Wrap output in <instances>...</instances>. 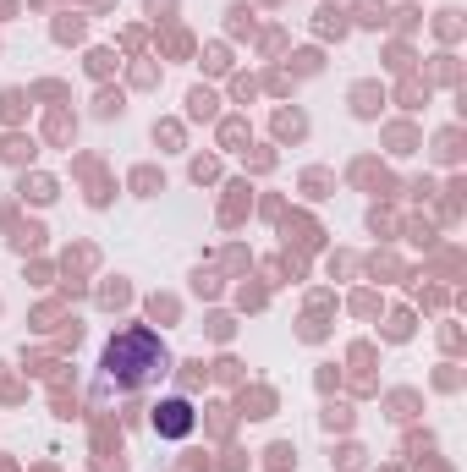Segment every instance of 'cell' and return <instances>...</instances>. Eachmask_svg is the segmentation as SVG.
Segmentation results:
<instances>
[{"instance_id": "8992f818", "label": "cell", "mask_w": 467, "mask_h": 472, "mask_svg": "<svg viewBox=\"0 0 467 472\" xmlns=\"http://www.w3.org/2000/svg\"><path fill=\"white\" fill-rule=\"evenodd\" d=\"M6 160H11V165L33 160V143H28V138H6Z\"/></svg>"}, {"instance_id": "30bf717a", "label": "cell", "mask_w": 467, "mask_h": 472, "mask_svg": "<svg viewBox=\"0 0 467 472\" xmlns=\"http://www.w3.org/2000/svg\"><path fill=\"white\" fill-rule=\"evenodd\" d=\"M407 329H412V324H407V313H390V324H385V335H390V341H402Z\"/></svg>"}, {"instance_id": "6da1fadb", "label": "cell", "mask_w": 467, "mask_h": 472, "mask_svg": "<svg viewBox=\"0 0 467 472\" xmlns=\"http://www.w3.org/2000/svg\"><path fill=\"white\" fill-rule=\"evenodd\" d=\"M165 368H170V351L149 324H127L105 341V373L127 390H143L154 379H165Z\"/></svg>"}, {"instance_id": "277c9868", "label": "cell", "mask_w": 467, "mask_h": 472, "mask_svg": "<svg viewBox=\"0 0 467 472\" xmlns=\"http://www.w3.org/2000/svg\"><path fill=\"white\" fill-rule=\"evenodd\" d=\"M22 192H28L33 204H50V198H55V182H50V176H33V182H22Z\"/></svg>"}, {"instance_id": "7a4b0ae2", "label": "cell", "mask_w": 467, "mask_h": 472, "mask_svg": "<svg viewBox=\"0 0 467 472\" xmlns=\"http://www.w3.org/2000/svg\"><path fill=\"white\" fill-rule=\"evenodd\" d=\"M154 429L165 434V439H187V434H192V407L182 401V395L160 401V407H154Z\"/></svg>"}, {"instance_id": "9c48e42d", "label": "cell", "mask_w": 467, "mask_h": 472, "mask_svg": "<svg viewBox=\"0 0 467 472\" xmlns=\"http://www.w3.org/2000/svg\"><path fill=\"white\" fill-rule=\"evenodd\" d=\"M242 138H248V126H242V121H226V126H220V143H242Z\"/></svg>"}, {"instance_id": "8fae6325", "label": "cell", "mask_w": 467, "mask_h": 472, "mask_svg": "<svg viewBox=\"0 0 467 472\" xmlns=\"http://www.w3.org/2000/svg\"><path fill=\"white\" fill-rule=\"evenodd\" d=\"M132 187H138V192H154V187H165V182H160L154 170H138V176H132Z\"/></svg>"}, {"instance_id": "52a82bcc", "label": "cell", "mask_w": 467, "mask_h": 472, "mask_svg": "<svg viewBox=\"0 0 467 472\" xmlns=\"http://www.w3.org/2000/svg\"><path fill=\"white\" fill-rule=\"evenodd\" d=\"M0 116H6V121H17V116H22V94H17V88L0 94Z\"/></svg>"}, {"instance_id": "4fadbf2b", "label": "cell", "mask_w": 467, "mask_h": 472, "mask_svg": "<svg viewBox=\"0 0 467 472\" xmlns=\"http://www.w3.org/2000/svg\"><path fill=\"white\" fill-rule=\"evenodd\" d=\"M11 11H17V6H11V0H0V17H11Z\"/></svg>"}, {"instance_id": "5b68a950", "label": "cell", "mask_w": 467, "mask_h": 472, "mask_svg": "<svg viewBox=\"0 0 467 472\" xmlns=\"http://www.w3.org/2000/svg\"><path fill=\"white\" fill-rule=\"evenodd\" d=\"M264 456H270V467H275V472L297 467V451H292V445H270V451H264Z\"/></svg>"}, {"instance_id": "3957f363", "label": "cell", "mask_w": 467, "mask_h": 472, "mask_svg": "<svg viewBox=\"0 0 467 472\" xmlns=\"http://www.w3.org/2000/svg\"><path fill=\"white\" fill-rule=\"evenodd\" d=\"M187 116H198V121H209V116H214V94H209V88H192V94H187Z\"/></svg>"}, {"instance_id": "7c38bea8", "label": "cell", "mask_w": 467, "mask_h": 472, "mask_svg": "<svg viewBox=\"0 0 467 472\" xmlns=\"http://www.w3.org/2000/svg\"><path fill=\"white\" fill-rule=\"evenodd\" d=\"M192 182H214V160H192Z\"/></svg>"}, {"instance_id": "ba28073f", "label": "cell", "mask_w": 467, "mask_h": 472, "mask_svg": "<svg viewBox=\"0 0 467 472\" xmlns=\"http://www.w3.org/2000/svg\"><path fill=\"white\" fill-rule=\"evenodd\" d=\"M352 99H358V116H374V99H380V94H374L368 82H363V88H358V94H352Z\"/></svg>"}]
</instances>
